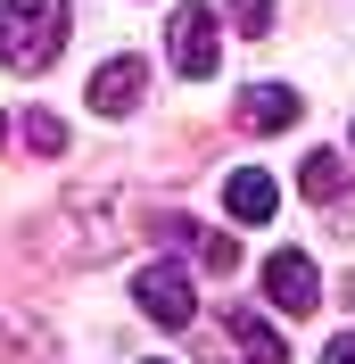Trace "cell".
Returning <instances> with one entry per match:
<instances>
[{"mask_svg": "<svg viewBox=\"0 0 355 364\" xmlns=\"http://www.w3.org/2000/svg\"><path fill=\"white\" fill-rule=\"evenodd\" d=\"M322 364H355V331H339V340L322 348Z\"/></svg>", "mask_w": 355, "mask_h": 364, "instance_id": "obj_13", "label": "cell"}, {"mask_svg": "<svg viewBox=\"0 0 355 364\" xmlns=\"http://www.w3.org/2000/svg\"><path fill=\"white\" fill-rule=\"evenodd\" d=\"M223 207H231V224H273L281 182H273L265 166H231V174H223Z\"/></svg>", "mask_w": 355, "mask_h": 364, "instance_id": "obj_5", "label": "cell"}, {"mask_svg": "<svg viewBox=\"0 0 355 364\" xmlns=\"http://www.w3.org/2000/svg\"><path fill=\"white\" fill-rule=\"evenodd\" d=\"M265 298L281 306L289 323H297V315H314V306H322V273H314V257H297V249L265 257Z\"/></svg>", "mask_w": 355, "mask_h": 364, "instance_id": "obj_4", "label": "cell"}, {"mask_svg": "<svg viewBox=\"0 0 355 364\" xmlns=\"http://www.w3.org/2000/svg\"><path fill=\"white\" fill-rule=\"evenodd\" d=\"M133 306L157 323V331H182V323L199 315V290H190V273H182L174 257H157V265L133 273Z\"/></svg>", "mask_w": 355, "mask_h": 364, "instance_id": "obj_3", "label": "cell"}, {"mask_svg": "<svg viewBox=\"0 0 355 364\" xmlns=\"http://www.w3.org/2000/svg\"><path fill=\"white\" fill-rule=\"evenodd\" d=\"M297 191H306V199H322V207H331L339 191H347V158H339V149H314V158L297 166Z\"/></svg>", "mask_w": 355, "mask_h": 364, "instance_id": "obj_9", "label": "cell"}, {"mask_svg": "<svg viewBox=\"0 0 355 364\" xmlns=\"http://www.w3.org/2000/svg\"><path fill=\"white\" fill-rule=\"evenodd\" d=\"M297 116H306V100H297L289 83H248L240 91V124L248 133H289Z\"/></svg>", "mask_w": 355, "mask_h": 364, "instance_id": "obj_7", "label": "cell"}, {"mask_svg": "<svg viewBox=\"0 0 355 364\" xmlns=\"http://www.w3.org/2000/svg\"><path fill=\"white\" fill-rule=\"evenodd\" d=\"M25 149H42V158H58V149H67V124H58L50 108H25Z\"/></svg>", "mask_w": 355, "mask_h": 364, "instance_id": "obj_10", "label": "cell"}, {"mask_svg": "<svg viewBox=\"0 0 355 364\" xmlns=\"http://www.w3.org/2000/svg\"><path fill=\"white\" fill-rule=\"evenodd\" d=\"M149 364H165V356H149Z\"/></svg>", "mask_w": 355, "mask_h": 364, "instance_id": "obj_15", "label": "cell"}, {"mask_svg": "<svg viewBox=\"0 0 355 364\" xmlns=\"http://www.w3.org/2000/svg\"><path fill=\"white\" fill-rule=\"evenodd\" d=\"M231 33L240 42H265L273 33V0H231Z\"/></svg>", "mask_w": 355, "mask_h": 364, "instance_id": "obj_11", "label": "cell"}, {"mask_svg": "<svg viewBox=\"0 0 355 364\" xmlns=\"http://www.w3.org/2000/svg\"><path fill=\"white\" fill-rule=\"evenodd\" d=\"M231 340L248 348V364H289V340L256 315V306H231Z\"/></svg>", "mask_w": 355, "mask_h": 364, "instance_id": "obj_8", "label": "cell"}, {"mask_svg": "<svg viewBox=\"0 0 355 364\" xmlns=\"http://www.w3.org/2000/svg\"><path fill=\"white\" fill-rule=\"evenodd\" d=\"M0 141H9V116H0Z\"/></svg>", "mask_w": 355, "mask_h": 364, "instance_id": "obj_14", "label": "cell"}, {"mask_svg": "<svg viewBox=\"0 0 355 364\" xmlns=\"http://www.w3.org/2000/svg\"><path fill=\"white\" fill-rule=\"evenodd\" d=\"M141 91H149V67L124 50V58H108V67L91 75V108H99V116H133V108H141Z\"/></svg>", "mask_w": 355, "mask_h": 364, "instance_id": "obj_6", "label": "cell"}, {"mask_svg": "<svg viewBox=\"0 0 355 364\" xmlns=\"http://www.w3.org/2000/svg\"><path fill=\"white\" fill-rule=\"evenodd\" d=\"M67 42V0H0V58L17 75H42Z\"/></svg>", "mask_w": 355, "mask_h": 364, "instance_id": "obj_1", "label": "cell"}, {"mask_svg": "<svg viewBox=\"0 0 355 364\" xmlns=\"http://www.w3.org/2000/svg\"><path fill=\"white\" fill-rule=\"evenodd\" d=\"M199 265H207V273H240V240H223V232H199Z\"/></svg>", "mask_w": 355, "mask_h": 364, "instance_id": "obj_12", "label": "cell"}, {"mask_svg": "<svg viewBox=\"0 0 355 364\" xmlns=\"http://www.w3.org/2000/svg\"><path fill=\"white\" fill-rule=\"evenodd\" d=\"M165 58H174V75H182V83H207V75L223 67V25H215V9L182 0V9H174V25H165Z\"/></svg>", "mask_w": 355, "mask_h": 364, "instance_id": "obj_2", "label": "cell"}]
</instances>
